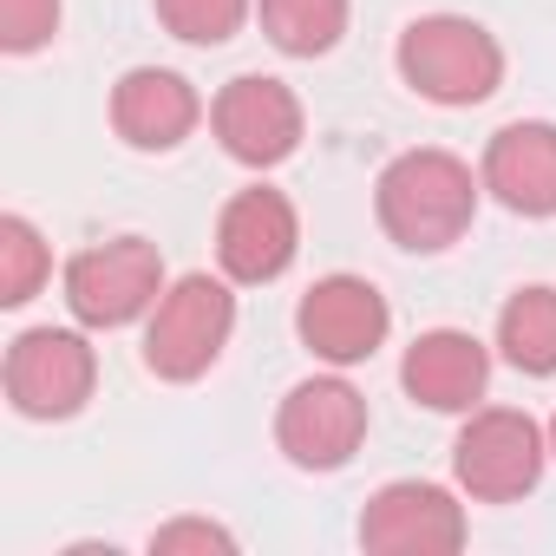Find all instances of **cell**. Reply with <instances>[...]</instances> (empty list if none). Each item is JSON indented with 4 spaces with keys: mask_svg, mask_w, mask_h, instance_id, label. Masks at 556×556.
I'll list each match as a JSON object with an SVG mask.
<instances>
[{
    "mask_svg": "<svg viewBox=\"0 0 556 556\" xmlns=\"http://www.w3.org/2000/svg\"><path fill=\"white\" fill-rule=\"evenodd\" d=\"M99 354L73 328H27L8 348V400L27 419H73L92 400Z\"/></svg>",
    "mask_w": 556,
    "mask_h": 556,
    "instance_id": "6",
    "label": "cell"
},
{
    "mask_svg": "<svg viewBox=\"0 0 556 556\" xmlns=\"http://www.w3.org/2000/svg\"><path fill=\"white\" fill-rule=\"evenodd\" d=\"M295 328L308 341L315 361L328 367H361L387 348V328H393V308L374 282H361V275H321V282L302 295L295 308Z\"/></svg>",
    "mask_w": 556,
    "mask_h": 556,
    "instance_id": "7",
    "label": "cell"
},
{
    "mask_svg": "<svg viewBox=\"0 0 556 556\" xmlns=\"http://www.w3.org/2000/svg\"><path fill=\"white\" fill-rule=\"evenodd\" d=\"M262 34L295 60H321L348 34V0H262Z\"/></svg>",
    "mask_w": 556,
    "mask_h": 556,
    "instance_id": "16",
    "label": "cell"
},
{
    "mask_svg": "<svg viewBox=\"0 0 556 556\" xmlns=\"http://www.w3.org/2000/svg\"><path fill=\"white\" fill-rule=\"evenodd\" d=\"M367 439V400L348 380H302L275 413V445L302 471H341Z\"/></svg>",
    "mask_w": 556,
    "mask_h": 556,
    "instance_id": "9",
    "label": "cell"
},
{
    "mask_svg": "<svg viewBox=\"0 0 556 556\" xmlns=\"http://www.w3.org/2000/svg\"><path fill=\"white\" fill-rule=\"evenodd\" d=\"M543 458H549V439L530 413L517 406H484L465 419L458 445H452V465H458V484L478 497V504H510L523 497L536 478H543Z\"/></svg>",
    "mask_w": 556,
    "mask_h": 556,
    "instance_id": "5",
    "label": "cell"
},
{
    "mask_svg": "<svg viewBox=\"0 0 556 556\" xmlns=\"http://www.w3.org/2000/svg\"><path fill=\"white\" fill-rule=\"evenodd\" d=\"M549 452H556V419H549Z\"/></svg>",
    "mask_w": 556,
    "mask_h": 556,
    "instance_id": "21",
    "label": "cell"
},
{
    "mask_svg": "<svg viewBox=\"0 0 556 556\" xmlns=\"http://www.w3.org/2000/svg\"><path fill=\"white\" fill-rule=\"evenodd\" d=\"M361 543L374 556H452L465 543V504L426 478L380 484L361 510Z\"/></svg>",
    "mask_w": 556,
    "mask_h": 556,
    "instance_id": "8",
    "label": "cell"
},
{
    "mask_svg": "<svg viewBox=\"0 0 556 556\" xmlns=\"http://www.w3.org/2000/svg\"><path fill=\"white\" fill-rule=\"evenodd\" d=\"M60 34V0H0V47L40 53Z\"/></svg>",
    "mask_w": 556,
    "mask_h": 556,
    "instance_id": "19",
    "label": "cell"
},
{
    "mask_svg": "<svg viewBox=\"0 0 556 556\" xmlns=\"http://www.w3.org/2000/svg\"><path fill=\"white\" fill-rule=\"evenodd\" d=\"M497 348L517 374H556V289H517L497 315Z\"/></svg>",
    "mask_w": 556,
    "mask_h": 556,
    "instance_id": "15",
    "label": "cell"
},
{
    "mask_svg": "<svg viewBox=\"0 0 556 556\" xmlns=\"http://www.w3.org/2000/svg\"><path fill=\"white\" fill-rule=\"evenodd\" d=\"M302 249V223H295V203L282 190H236L216 216V262L229 282H275Z\"/></svg>",
    "mask_w": 556,
    "mask_h": 556,
    "instance_id": "11",
    "label": "cell"
},
{
    "mask_svg": "<svg viewBox=\"0 0 556 556\" xmlns=\"http://www.w3.org/2000/svg\"><path fill=\"white\" fill-rule=\"evenodd\" d=\"M53 275V255L40 242V229L27 216H0V302L27 308L40 295V282Z\"/></svg>",
    "mask_w": 556,
    "mask_h": 556,
    "instance_id": "17",
    "label": "cell"
},
{
    "mask_svg": "<svg viewBox=\"0 0 556 556\" xmlns=\"http://www.w3.org/2000/svg\"><path fill=\"white\" fill-rule=\"evenodd\" d=\"M203 118V99L190 92V79L164 73V66H131L112 86V131L131 151H177Z\"/></svg>",
    "mask_w": 556,
    "mask_h": 556,
    "instance_id": "12",
    "label": "cell"
},
{
    "mask_svg": "<svg viewBox=\"0 0 556 556\" xmlns=\"http://www.w3.org/2000/svg\"><path fill=\"white\" fill-rule=\"evenodd\" d=\"M400 380H406V393H413L419 406H432V413H471V406L484 400L491 354H484V341H471V334H458V328H432V334H419V341L406 348Z\"/></svg>",
    "mask_w": 556,
    "mask_h": 556,
    "instance_id": "14",
    "label": "cell"
},
{
    "mask_svg": "<svg viewBox=\"0 0 556 556\" xmlns=\"http://www.w3.org/2000/svg\"><path fill=\"white\" fill-rule=\"evenodd\" d=\"M164 295V255L144 236H112L92 242L66 262V308L86 328H125Z\"/></svg>",
    "mask_w": 556,
    "mask_h": 556,
    "instance_id": "4",
    "label": "cell"
},
{
    "mask_svg": "<svg viewBox=\"0 0 556 556\" xmlns=\"http://www.w3.org/2000/svg\"><path fill=\"white\" fill-rule=\"evenodd\" d=\"M484 190L517 216H556V125L523 118L484 144Z\"/></svg>",
    "mask_w": 556,
    "mask_h": 556,
    "instance_id": "13",
    "label": "cell"
},
{
    "mask_svg": "<svg viewBox=\"0 0 556 556\" xmlns=\"http://www.w3.org/2000/svg\"><path fill=\"white\" fill-rule=\"evenodd\" d=\"M400 79L432 105H484L504 79V47L465 14H426L400 34Z\"/></svg>",
    "mask_w": 556,
    "mask_h": 556,
    "instance_id": "2",
    "label": "cell"
},
{
    "mask_svg": "<svg viewBox=\"0 0 556 556\" xmlns=\"http://www.w3.org/2000/svg\"><path fill=\"white\" fill-rule=\"evenodd\" d=\"M151 549L157 556H177V549H236V536L223 530V523H203V517H177V523H164L157 536H151Z\"/></svg>",
    "mask_w": 556,
    "mask_h": 556,
    "instance_id": "20",
    "label": "cell"
},
{
    "mask_svg": "<svg viewBox=\"0 0 556 556\" xmlns=\"http://www.w3.org/2000/svg\"><path fill=\"white\" fill-rule=\"evenodd\" d=\"M210 125H216V138H223V151L236 164L268 170V164H282L302 144V99L282 79H268V73H242V79H229L216 92Z\"/></svg>",
    "mask_w": 556,
    "mask_h": 556,
    "instance_id": "10",
    "label": "cell"
},
{
    "mask_svg": "<svg viewBox=\"0 0 556 556\" xmlns=\"http://www.w3.org/2000/svg\"><path fill=\"white\" fill-rule=\"evenodd\" d=\"M478 190H484V177H471L465 157H452V151H400L374 184V210H380V229L400 249L439 255L471 229Z\"/></svg>",
    "mask_w": 556,
    "mask_h": 556,
    "instance_id": "1",
    "label": "cell"
},
{
    "mask_svg": "<svg viewBox=\"0 0 556 556\" xmlns=\"http://www.w3.org/2000/svg\"><path fill=\"white\" fill-rule=\"evenodd\" d=\"M236 334V295L216 282V275H184L177 289L157 295L151 308V328H144V367L170 387L184 380H203L223 348Z\"/></svg>",
    "mask_w": 556,
    "mask_h": 556,
    "instance_id": "3",
    "label": "cell"
},
{
    "mask_svg": "<svg viewBox=\"0 0 556 556\" xmlns=\"http://www.w3.org/2000/svg\"><path fill=\"white\" fill-rule=\"evenodd\" d=\"M157 21L190 47H223L249 21V0H157Z\"/></svg>",
    "mask_w": 556,
    "mask_h": 556,
    "instance_id": "18",
    "label": "cell"
}]
</instances>
